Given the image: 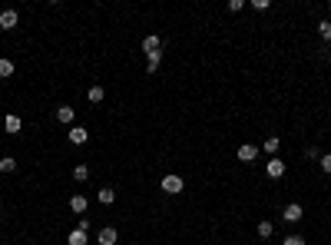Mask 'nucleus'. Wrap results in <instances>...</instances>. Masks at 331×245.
Masks as SVG:
<instances>
[{
    "label": "nucleus",
    "mask_w": 331,
    "mask_h": 245,
    "mask_svg": "<svg viewBox=\"0 0 331 245\" xmlns=\"http://www.w3.org/2000/svg\"><path fill=\"white\" fill-rule=\"evenodd\" d=\"M265 176L268 179H282L285 176V163H282V159H268V163H265Z\"/></svg>",
    "instance_id": "f257e3e1"
},
{
    "label": "nucleus",
    "mask_w": 331,
    "mask_h": 245,
    "mask_svg": "<svg viewBox=\"0 0 331 245\" xmlns=\"http://www.w3.org/2000/svg\"><path fill=\"white\" fill-rule=\"evenodd\" d=\"M301 215H305V209H301L298 202H288L285 209H282V219H285V222H298Z\"/></svg>",
    "instance_id": "f03ea898"
},
{
    "label": "nucleus",
    "mask_w": 331,
    "mask_h": 245,
    "mask_svg": "<svg viewBox=\"0 0 331 245\" xmlns=\"http://www.w3.org/2000/svg\"><path fill=\"white\" fill-rule=\"evenodd\" d=\"M182 186H186V182H182L179 176H166L163 179V192H169V196H179V192H182Z\"/></svg>",
    "instance_id": "7ed1b4c3"
},
{
    "label": "nucleus",
    "mask_w": 331,
    "mask_h": 245,
    "mask_svg": "<svg viewBox=\"0 0 331 245\" xmlns=\"http://www.w3.org/2000/svg\"><path fill=\"white\" fill-rule=\"evenodd\" d=\"M235 156H239V159L245 163V166H248V163H255V156H258V146L245 143V146H239V153H235Z\"/></svg>",
    "instance_id": "20e7f679"
},
{
    "label": "nucleus",
    "mask_w": 331,
    "mask_h": 245,
    "mask_svg": "<svg viewBox=\"0 0 331 245\" xmlns=\"http://www.w3.org/2000/svg\"><path fill=\"white\" fill-rule=\"evenodd\" d=\"M17 20H20V13H17V10H10V7H7V10L0 13V27H3V30H13V27H17Z\"/></svg>",
    "instance_id": "39448f33"
},
{
    "label": "nucleus",
    "mask_w": 331,
    "mask_h": 245,
    "mask_svg": "<svg viewBox=\"0 0 331 245\" xmlns=\"http://www.w3.org/2000/svg\"><path fill=\"white\" fill-rule=\"evenodd\" d=\"M86 139H89L86 126H73V129H70V143H73V146H83Z\"/></svg>",
    "instance_id": "423d86ee"
},
{
    "label": "nucleus",
    "mask_w": 331,
    "mask_h": 245,
    "mask_svg": "<svg viewBox=\"0 0 331 245\" xmlns=\"http://www.w3.org/2000/svg\"><path fill=\"white\" fill-rule=\"evenodd\" d=\"M143 53H146V56L163 53V43H159V37H146V40H143Z\"/></svg>",
    "instance_id": "0eeeda50"
},
{
    "label": "nucleus",
    "mask_w": 331,
    "mask_h": 245,
    "mask_svg": "<svg viewBox=\"0 0 331 245\" xmlns=\"http://www.w3.org/2000/svg\"><path fill=\"white\" fill-rule=\"evenodd\" d=\"M116 239H120V235H116V229H113V225H106V229L96 235V242H99V245H116Z\"/></svg>",
    "instance_id": "6e6552de"
},
{
    "label": "nucleus",
    "mask_w": 331,
    "mask_h": 245,
    "mask_svg": "<svg viewBox=\"0 0 331 245\" xmlns=\"http://www.w3.org/2000/svg\"><path fill=\"white\" fill-rule=\"evenodd\" d=\"M20 116H17V113H7V120H3V129H7V133H20Z\"/></svg>",
    "instance_id": "1a4fd4ad"
},
{
    "label": "nucleus",
    "mask_w": 331,
    "mask_h": 245,
    "mask_svg": "<svg viewBox=\"0 0 331 245\" xmlns=\"http://www.w3.org/2000/svg\"><path fill=\"white\" fill-rule=\"evenodd\" d=\"M262 149H265V153H268V156H272V159H275V153H278V149H282V139H278V136H268Z\"/></svg>",
    "instance_id": "9d476101"
},
{
    "label": "nucleus",
    "mask_w": 331,
    "mask_h": 245,
    "mask_svg": "<svg viewBox=\"0 0 331 245\" xmlns=\"http://www.w3.org/2000/svg\"><path fill=\"white\" fill-rule=\"evenodd\" d=\"M70 209L77 212V215H86V196H73V199H70Z\"/></svg>",
    "instance_id": "9b49d317"
},
{
    "label": "nucleus",
    "mask_w": 331,
    "mask_h": 245,
    "mask_svg": "<svg viewBox=\"0 0 331 245\" xmlns=\"http://www.w3.org/2000/svg\"><path fill=\"white\" fill-rule=\"evenodd\" d=\"M113 199H116V189H113V186H103V189H99V202H103V205H113Z\"/></svg>",
    "instance_id": "f8f14e48"
},
{
    "label": "nucleus",
    "mask_w": 331,
    "mask_h": 245,
    "mask_svg": "<svg viewBox=\"0 0 331 245\" xmlns=\"http://www.w3.org/2000/svg\"><path fill=\"white\" fill-rule=\"evenodd\" d=\"M13 70H17V67H13V60L0 56V77H3V80H7V77H13Z\"/></svg>",
    "instance_id": "ddd939ff"
},
{
    "label": "nucleus",
    "mask_w": 331,
    "mask_h": 245,
    "mask_svg": "<svg viewBox=\"0 0 331 245\" xmlns=\"http://www.w3.org/2000/svg\"><path fill=\"white\" fill-rule=\"evenodd\" d=\"M66 242H70V245H86V232H80V229H73V232L66 235Z\"/></svg>",
    "instance_id": "4468645a"
},
{
    "label": "nucleus",
    "mask_w": 331,
    "mask_h": 245,
    "mask_svg": "<svg viewBox=\"0 0 331 245\" xmlns=\"http://www.w3.org/2000/svg\"><path fill=\"white\" fill-rule=\"evenodd\" d=\"M159 63H163V53L146 56V70H149V73H156V70H159Z\"/></svg>",
    "instance_id": "2eb2a0df"
},
{
    "label": "nucleus",
    "mask_w": 331,
    "mask_h": 245,
    "mask_svg": "<svg viewBox=\"0 0 331 245\" xmlns=\"http://www.w3.org/2000/svg\"><path fill=\"white\" fill-rule=\"evenodd\" d=\"M56 120L60 122H73V106H60V110H56Z\"/></svg>",
    "instance_id": "dca6fc26"
},
{
    "label": "nucleus",
    "mask_w": 331,
    "mask_h": 245,
    "mask_svg": "<svg viewBox=\"0 0 331 245\" xmlns=\"http://www.w3.org/2000/svg\"><path fill=\"white\" fill-rule=\"evenodd\" d=\"M13 169H17V159H13V156L0 159V172H13Z\"/></svg>",
    "instance_id": "f3484780"
},
{
    "label": "nucleus",
    "mask_w": 331,
    "mask_h": 245,
    "mask_svg": "<svg viewBox=\"0 0 331 245\" xmlns=\"http://www.w3.org/2000/svg\"><path fill=\"white\" fill-rule=\"evenodd\" d=\"M89 103H103V86H89Z\"/></svg>",
    "instance_id": "a211bd4d"
},
{
    "label": "nucleus",
    "mask_w": 331,
    "mask_h": 245,
    "mask_svg": "<svg viewBox=\"0 0 331 245\" xmlns=\"http://www.w3.org/2000/svg\"><path fill=\"white\" fill-rule=\"evenodd\" d=\"M318 34H321V40H331V23H328V20L318 23Z\"/></svg>",
    "instance_id": "6ab92c4d"
},
{
    "label": "nucleus",
    "mask_w": 331,
    "mask_h": 245,
    "mask_svg": "<svg viewBox=\"0 0 331 245\" xmlns=\"http://www.w3.org/2000/svg\"><path fill=\"white\" fill-rule=\"evenodd\" d=\"M73 179H80V182L89 179V166H77V169H73Z\"/></svg>",
    "instance_id": "aec40b11"
},
{
    "label": "nucleus",
    "mask_w": 331,
    "mask_h": 245,
    "mask_svg": "<svg viewBox=\"0 0 331 245\" xmlns=\"http://www.w3.org/2000/svg\"><path fill=\"white\" fill-rule=\"evenodd\" d=\"M258 235H262V239H272V222H258Z\"/></svg>",
    "instance_id": "412c9836"
},
{
    "label": "nucleus",
    "mask_w": 331,
    "mask_h": 245,
    "mask_svg": "<svg viewBox=\"0 0 331 245\" xmlns=\"http://www.w3.org/2000/svg\"><path fill=\"white\" fill-rule=\"evenodd\" d=\"M318 166L325 169V172H331V153H325V156H318Z\"/></svg>",
    "instance_id": "4be33fe9"
},
{
    "label": "nucleus",
    "mask_w": 331,
    "mask_h": 245,
    "mask_svg": "<svg viewBox=\"0 0 331 245\" xmlns=\"http://www.w3.org/2000/svg\"><path fill=\"white\" fill-rule=\"evenodd\" d=\"M285 245H305V239L301 235H285Z\"/></svg>",
    "instance_id": "5701e85b"
},
{
    "label": "nucleus",
    "mask_w": 331,
    "mask_h": 245,
    "mask_svg": "<svg viewBox=\"0 0 331 245\" xmlns=\"http://www.w3.org/2000/svg\"><path fill=\"white\" fill-rule=\"evenodd\" d=\"M77 229H80V232H89V219H86V215H80V222H77Z\"/></svg>",
    "instance_id": "b1692460"
},
{
    "label": "nucleus",
    "mask_w": 331,
    "mask_h": 245,
    "mask_svg": "<svg viewBox=\"0 0 331 245\" xmlns=\"http://www.w3.org/2000/svg\"><path fill=\"white\" fill-rule=\"evenodd\" d=\"M242 7H245L242 0H229V10H232V13H239V10H242Z\"/></svg>",
    "instance_id": "393cba45"
},
{
    "label": "nucleus",
    "mask_w": 331,
    "mask_h": 245,
    "mask_svg": "<svg viewBox=\"0 0 331 245\" xmlns=\"http://www.w3.org/2000/svg\"><path fill=\"white\" fill-rule=\"evenodd\" d=\"M328 60H331V56H328Z\"/></svg>",
    "instance_id": "a878e982"
}]
</instances>
